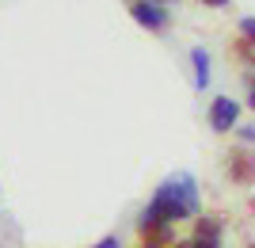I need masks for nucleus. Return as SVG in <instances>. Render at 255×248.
I'll return each instance as SVG.
<instances>
[{
    "label": "nucleus",
    "mask_w": 255,
    "mask_h": 248,
    "mask_svg": "<svg viewBox=\"0 0 255 248\" xmlns=\"http://www.w3.org/2000/svg\"><path fill=\"white\" fill-rule=\"evenodd\" d=\"M240 38L255 42V15H244V19H240Z\"/></svg>",
    "instance_id": "obj_8"
},
{
    "label": "nucleus",
    "mask_w": 255,
    "mask_h": 248,
    "mask_svg": "<svg viewBox=\"0 0 255 248\" xmlns=\"http://www.w3.org/2000/svg\"><path fill=\"white\" fill-rule=\"evenodd\" d=\"M171 248H191V241H175V245H171Z\"/></svg>",
    "instance_id": "obj_14"
},
{
    "label": "nucleus",
    "mask_w": 255,
    "mask_h": 248,
    "mask_svg": "<svg viewBox=\"0 0 255 248\" xmlns=\"http://www.w3.org/2000/svg\"><path fill=\"white\" fill-rule=\"evenodd\" d=\"M233 54L240 57V61L255 65V42H248V38H236V46H233Z\"/></svg>",
    "instance_id": "obj_7"
},
{
    "label": "nucleus",
    "mask_w": 255,
    "mask_h": 248,
    "mask_svg": "<svg viewBox=\"0 0 255 248\" xmlns=\"http://www.w3.org/2000/svg\"><path fill=\"white\" fill-rule=\"evenodd\" d=\"M240 138H244V141H255V126H244V130H240Z\"/></svg>",
    "instance_id": "obj_12"
},
{
    "label": "nucleus",
    "mask_w": 255,
    "mask_h": 248,
    "mask_svg": "<svg viewBox=\"0 0 255 248\" xmlns=\"http://www.w3.org/2000/svg\"><path fill=\"white\" fill-rule=\"evenodd\" d=\"M141 4H160L164 8V4H175V0H141Z\"/></svg>",
    "instance_id": "obj_13"
},
{
    "label": "nucleus",
    "mask_w": 255,
    "mask_h": 248,
    "mask_svg": "<svg viewBox=\"0 0 255 248\" xmlns=\"http://www.w3.org/2000/svg\"><path fill=\"white\" fill-rule=\"evenodd\" d=\"M137 248H145V245H137Z\"/></svg>",
    "instance_id": "obj_15"
},
{
    "label": "nucleus",
    "mask_w": 255,
    "mask_h": 248,
    "mask_svg": "<svg viewBox=\"0 0 255 248\" xmlns=\"http://www.w3.org/2000/svg\"><path fill=\"white\" fill-rule=\"evenodd\" d=\"M248 107L255 111V76H252V84H248Z\"/></svg>",
    "instance_id": "obj_10"
},
{
    "label": "nucleus",
    "mask_w": 255,
    "mask_h": 248,
    "mask_svg": "<svg viewBox=\"0 0 255 248\" xmlns=\"http://www.w3.org/2000/svg\"><path fill=\"white\" fill-rule=\"evenodd\" d=\"M191 65H194V88L202 92L210 84V50L206 46H194L191 50Z\"/></svg>",
    "instance_id": "obj_6"
},
{
    "label": "nucleus",
    "mask_w": 255,
    "mask_h": 248,
    "mask_svg": "<svg viewBox=\"0 0 255 248\" xmlns=\"http://www.w3.org/2000/svg\"><path fill=\"white\" fill-rule=\"evenodd\" d=\"M198 4H206V8H225L229 0H198Z\"/></svg>",
    "instance_id": "obj_11"
},
{
    "label": "nucleus",
    "mask_w": 255,
    "mask_h": 248,
    "mask_svg": "<svg viewBox=\"0 0 255 248\" xmlns=\"http://www.w3.org/2000/svg\"><path fill=\"white\" fill-rule=\"evenodd\" d=\"M126 11H129V19H137L141 27H149V31L168 27V8H160V4H141V0H129Z\"/></svg>",
    "instance_id": "obj_4"
},
{
    "label": "nucleus",
    "mask_w": 255,
    "mask_h": 248,
    "mask_svg": "<svg viewBox=\"0 0 255 248\" xmlns=\"http://www.w3.org/2000/svg\"><path fill=\"white\" fill-rule=\"evenodd\" d=\"M221 218L217 214H198L194 218V237H191V248H221Z\"/></svg>",
    "instance_id": "obj_3"
},
{
    "label": "nucleus",
    "mask_w": 255,
    "mask_h": 248,
    "mask_svg": "<svg viewBox=\"0 0 255 248\" xmlns=\"http://www.w3.org/2000/svg\"><path fill=\"white\" fill-rule=\"evenodd\" d=\"M229 180L240 184V187H252L255 184V153H248V149L229 153Z\"/></svg>",
    "instance_id": "obj_5"
},
{
    "label": "nucleus",
    "mask_w": 255,
    "mask_h": 248,
    "mask_svg": "<svg viewBox=\"0 0 255 248\" xmlns=\"http://www.w3.org/2000/svg\"><path fill=\"white\" fill-rule=\"evenodd\" d=\"M198 180L191 172H175L168 176L164 184L156 187V195L149 199V206L141 210L137 218V229H149V226H175L183 218H194L198 214Z\"/></svg>",
    "instance_id": "obj_1"
},
{
    "label": "nucleus",
    "mask_w": 255,
    "mask_h": 248,
    "mask_svg": "<svg viewBox=\"0 0 255 248\" xmlns=\"http://www.w3.org/2000/svg\"><path fill=\"white\" fill-rule=\"evenodd\" d=\"M92 248H118V237H103V241H96Z\"/></svg>",
    "instance_id": "obj_9"
},
{
    "label": "nucleus",
    "mask_w": 255,
    "mask_h": 248,
    "mask_svg": "<svg viewBox=\"0 0 255 248\" xmlns=\"http://www.w3.org/2000/svg\"><path fill=\"white\" fill-rule=\"evenodd\" d=\"M236 119H240V103H236L233 96H217L210 103V111H206V122H210V130H217V134L236 130Z\"/></svg>",
    "instance_id": "obj_2"
}]
</instances>
